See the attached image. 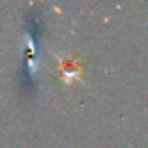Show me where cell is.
Returning <instances> with one entry per match:
<instances>
[{
    "label": "cell",
    "instance_id": "1",
    "mask_svg": "<svg viewBox=\"0 0 148 148\" xmlns=\"http://www.w3.org/2000/svg\"><path fill=\"white\" fill-rule=\"evenodd\" d=\"M53 53V58H54V64H56V73H58V81L66 86L73 83H83L84 84V79H83V71H84V60L79 58L77 54L73 53H68V54H60L56 51H51Z\"/></svg>",
    "mask_w": 148,
    "mask_h": 148
}]
</instances>
